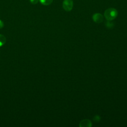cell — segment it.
<instances>
[{
	"label": "cell",
	"mask_w": 127,
	"mask_h": 127,
	"mask_svg": "<svg viewBox=\"0 0 127 127\" xmlns=\"http://www.w3.org/2000/svg\"><path fill=\"white\" fill-rule=\"evenodd\" d=\"M118 15V11L114 8H109L106 9L104 12V16L108 21L114 20Z\"/></svg>",
	"instance_id": "1"
},
{
	"label": "cell",
	"mask_w": 127,
	"mask_h": 127,
	"mask_svg": "<svg viewBox=\"0 0 127 127\" xmlns=\"http://www.w3.org/2000/svg\"><path fill=\"white\" fill-rule=\"evenodd\" d=\"M73 6V2L72 0H64L63 2V8L67 11H70Z\"/></svg>",
	"instance_id": "2"
},
{
	"label": "cell",
	"mask_w": 127,
	"mask_h": 127,
	"mask_svg": "<svg viewBox=\"0 0 127 127\" xmlns=\"http://www.w3.org/2000/svg\"><path fill=\"white\" fill-rule=\"evenodd\" d=\"M103 16L99 13H96L93 15L92 19L93 21L97 23H100L102 22L103 21Z\"/></svg>",
	"instance_id": "3"
},
{
	"label": "cell",
	"mask_w": 127,
	"mask_h": 127,
	"mask_svg": "<svg viewBox=\"0 0 127 127\" xmlns=\"http://www.w3.org/2000/svg\"><path fill=\"white\" fill-rule=\"evenodd\" d=\"M79 126L80 127H91L92 123L88 119H84L80 122Z\"/></svg>",
	"instance_id": "4"
},
{
	"label": "cell",
	"mask_w": 127,
	"mask_h": 127,
	"mask_svg": "<svg viewBox=\"0 0 127 127\" xmlns=\"http://www.w3.org/2000/svg\"><path fill=\"white\" fill-rule=\"evenodd\" d=\"M40 2L44 5H48L51 4L53 0H39Z\"/></svg>",
	"instance_id": "5"
},
{
	"label": "cell",
	"mask_w": 127,
	"mask_h": 127,
	"mask_svg": "<svg viewBox=\"0 0 127 127\" xmlns=\"http://www.w3.org/2000/svg\"><path fill=\"white\" fill-rule=\"evenodd\" d=\"M6 42V38L4 36L0 34V47L3 45Z\"/></svg>",
	"instance_id": "6"
},
{
	"label": "cell",
	"mask_w": 127,
	"mask_h": 127,
	"mask_svg": "<svg viewBox=\"0 0 127 127\" xmlns=\"http://www.w3.org/2000/svg\"><path fill=\"white\" fill-rule=\"evenodd\" d=\"M106 25L108 28H112L113 26V23L111 22L110 21H108L106 22Z\"/></svg>",
	"instance_id": "7"
},
{
	"label": "cell",
	"mask_w": 127,
	"mask_h": 127,
	"mask_svg": "<svg viewBox=\"0 0 127 127\" xmlns=\"http://www.w3.org/2000/svg\"><path fill=\"white\" fill-rule=\"evenodd\" d=\"M100 120V118L99 116L98 115H96L94 117V120L95 121V122H98L99 120Z\"/></svg>",
	"instance_id": "8"
},
{
	"label": "cell",
	"mask_w": 127,
	"mask_h": 127,
	"mask_svg": "<svg viewBox=\"0 0 127 127\" xmlns=\"http://www.w3.org/2000/svg\"><path fill=\"white\" fill-rule=\"evenodd\" d=\"M30 1L32 4H36L38 2V0H30Z\"/></svg>",
	"instance_id": "9"
},
{
	"label": "cell",
	"mask_w": 127,
	"mask_h": 127,
	"mask_svg": "<svg viewBox=\"0 0 127 127\" xmlns=\"http://www.w3.org/2000/svg\"><path fill=\"white\" fill-rule=\"evenodd\" d=\"M4 26V23L3 21L1 20H0V29H1Z\"/></svg>",
	"instance_id": "10"
}]
</instances>
